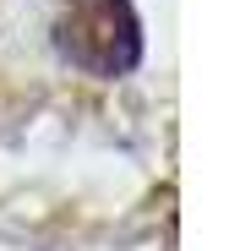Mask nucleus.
<instances>
[{"label":"nucleus","instance_id":"1","mask_svg":"<svg viewBox=\"0 0 240 251\" xmlns=\"http://www.w3.org/2000/svg\"><path fill=\"white\" fill-rule=\"evenodd\" d=\"M55 50L98 82L131 76L142 66V17L131 0H66L55 17Z\"/></svg>","mask_w":240,"mask_h":251}]
</instances>
